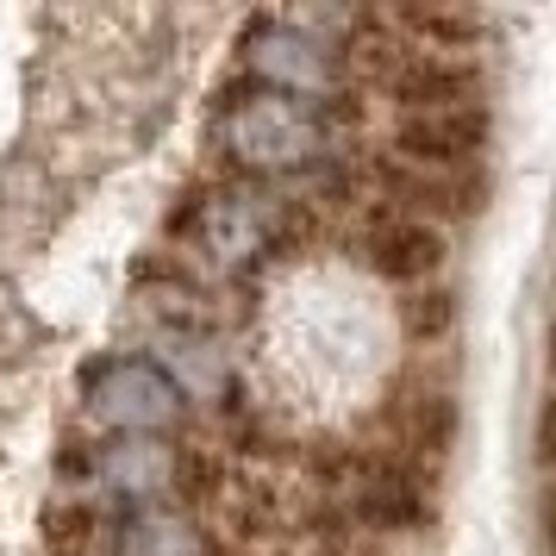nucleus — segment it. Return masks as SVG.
Masks as SVG:
<instances>
[{
  "label": "nucleus",
  "instance_id": "nucleus-1",
  "mask_svg": "<svg viewBox=\"0 0 556 556\" xmlns=\"http://www.w3.org/2000/svg\"><path fill=\"white\" fill-rule=\"evenodd\" d=\"M219 144L256 176H281L326 151V119H319V106L256 88L219 113Z\"/></svg>",
  "mask_w": 556,
  "mask_h": 556
},
{
  "label": "nucleus",
  "instance_id": "nucleus-2",
  "mask_svg": "<svg viewBox=\"0 0 556 556\" xmlns=\"http://www.w3.org/2000/svg\"><path fill=\"white\" fill-rule=\"evenodd\" d=\"M181 406L188 401L144 356H119L88 376V419L106 431H126V438H163L181 419Z\"/></svg>",
  "mask_w": 556,
  "mask_h": 556
},
{
  "label": "nucleus",
  "instance_id": "nucleus-3",
  "mask_svg": "<svg viewBox=\"0 0 556 556\" xmlns=\"http://www.w3.org/2000/svg\"><path fill=\"white\" fill-rule=\"evenodd\" d=\"M276 238H281V201L263 194V188H219L194 213V251L226 276L263 263L276 251Z\"/></svg>",
  "mask_w": 556,
  "mask_h": 556
},
{
  "label": "nucleus",
  "instance_id": "nucleus-4",
  "mask_svg": "<svg viewBox=\"0 0 556 556\" xmlns=\"http://www.w3.org/2000/svg\"><path fill=\"white\" fill-rule=\"evenodd\" d=\"M244 63L269 94H288V101L319 106L326 94H338V51L326 38L301 31L294 20H263L244 38Z\"/></svg>",
  "mask_w": 556,
  "mask_h": 556
},
{
  "label": "nucleus",
  "instance_id": "nucleus-5",
  "mask_svg": "<svg viewBox=\"0 0 556 556\" xmlns=\"http://www.w3.org/2000/svg\"><path fill=\"white\" fill-rule=\"evenodd\" d=\"M488 144V113L481 106H431L401 119V156L413 169H469Z\"/></svg>",
  "mask_w": 556,
  "mask_h": 556
},
{
  "label": "nucleus",
  "instance_id": "nucleus-6",
  "mask_svg": "<svg viewBox=\"0 0 556 556\" xmlns=\"http://www.w3.org/2000/svg\"><path fill=\"white\" fill-rule=\"evenodd\" d=\"M151 363L169 376V388H176L181 401H226V388H231V363L226 351L206 338L201 326H169V331H156V344H151Z\"/></svg>",
  "mask_w": 556,
  "mask_h": 556
},
{
  "label": "nucleus",
  "instance_id": "nucleus-7",
  "mask_svg": "<svg viewBox=\"0 0 556 556\" xmlns=\"http://www.w3.org/2000/svg\"><path fill=\"white\" fill-rule=\"evenodd\" d=\"M94 481L119 501H156L176 481V451L163 438H119L94 451Z\"/></svg>",
  "mask_w": 556,
  "mask_h": 556
},
{
  "label": "nucleus",
  "instance_id": "nucleus-8",
  "mask_svg": "<svg viewBox=\"0 0 556 556\" xmlns=\"http://www.w3.org/2000/svg\"><path fill=\"white\" fill-rule=\"evenodd\" d=\"M363 251H369V269H376V276H388V281H426L431 269L444 263V231L426 226V219L394 213V219L369 226Z\"/></svg>",
  "mask_w": 556,
  "mask_h": 556
},
{
  "label": "nucleus",
  "instance_id": "nucleus-9",
  "mask_svg": "<svg viewBox=\"0 0 556 556\" xmlns=\"http://www.w3.org/2000/svg\"><path fill=\"white\" fill-rule=\"evenodd\" d=\"M381 181H388V194L406 206V219H419V213L469 219V213H481V181L469 176V169H413V163H394Z\"/></svg>",
  "mask_w": 556,
  "mask_h": 556
},
{
  "label": "nucleus",
  "instance_id": "nucleus-10",
  "mask_svg": "<svg viewBox=\"0 0 556 556\" xmlns=\"http://www.w3.org/2000/svg\"><path fill=\"white\" fill-rule=\"evenodd\" d=\"M119 556H206V538L176 506H138L119 526Z\"/></svg>",
  "mask_w": 556,
  "mask_h": 556
},
{
  "label": "nucleus",
  "instance_id": "nucleus-11",
  "mask_svg": "<svg viewBox=\"0 0 556 556\" xmlns=\"http://www.w3.org/2000/svg\"><path fill=\"white\" fill-rule=\"evenodd\" d=\"M351 506L369 526H406L419 513V488L401 469H388V463H363L356 469V488H351Z\"/></svg>",
  "mask_w": 556,
  "mask_h": 556
},
{
  "label": "nucleus",
  "instance_id": "nucleus-12",
  "mask_svg": "<svg viewBox=\"0 0 556 556\" xmlns=\"http://www.w3.org/2000/svg\"><path fill=\"white\" fill-rule=\"evenodd\" d=\"M394 88H401V101H413V113H431V106H476V76L456 70V63H406Z\"/></svg>",
  "mask_w": 556,
  "mask_h": 556
},
{
  "label": "nucleus",
  "instance_id": "nucleus-13",
  "mask_svg": "<svg viewBox=\"0 0 556 556\" xmlns=\"http://www.w3.org/2000/svg\"><path fill=\"white\" fill-rule=\"evenodd\" d=\"M451 319H456L451 294H419V301H406V338H438Z\"/></svg>",
  "mask_w": 556,
  "mask_h": 556
},
{
  "label": "nucleus",
  "instance_id": "nucleus-14",
  "mask_svg": "<svg viewBox=\"0 0 556 556\" xmlns=\"http://www.w3.org/2000/svg\"><path fill=\"white\" fill-rule=\"evenodd\" d=\"M538 444H544V463L556 469V401L544 406V419H538Z\"/></svg>",
  "mask_w": 556,
  "mask_h": 556
},
{
  "label": "nucleus",
  "instance_id": "nucleus-15",
  "mask_svg": "<svg viewBox=\"0 0 556 556\" xmlns=\"http://www.w3.org/2000/svg\"><path fill=\"white\" fill-rule=\"evenodd\" d=\"M544 531H551V544H556V488H551V501H544Z\"/></svg>",
  "mask_w": 556,
  "mask_h": 556
},
{
  "label": "nucleus",
  "instance_id": "nucleus-16",
  "mask_svg": "<svg viewBox=\"0 0 556 556\" xmlns=\"http://www.w3.org/2000/svg\"><path fill=\"white\" fill-rule=\"evenodd\" d=\"M551 376H556V326H551Z\"/></svg>",
  "mask_w": 556,
  "mask_h": 556
}]
</instances>
